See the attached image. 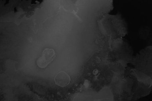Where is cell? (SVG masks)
Masks as SVG:
<instances>
[{
  "label": "cell",
  "mask_w": 152,
  "mask_h": 101,
  "mask_svg": "<svg viewBox=\"0 0 152 101\" xmlns=\"http://www.w3.org/2000/svg\"><path fill=\"white\" fill-rule=\"evenodd\" d=\"M55 57V52L53 49H45L42 52L41 57L37 60V65L40 68H45L54 60Z\"/></svg>",
  "instance_id": "1"
},
{
  "label": "cell",
  "mask_w": 152,
  "mask_h": 101,
  "mask_svg": "<svg viewBox=\"0 0 152 101\" xmlns=\"http://www.w3.org/2000/svg\"><path fill=\"white\" fill-rule=\"evenodd\" d=\"M69 76L64 72L58 73L55 78V83L60 86H65L69 82Z\"/></svg>",
  "instance_id": "2"
}]
</instances>
